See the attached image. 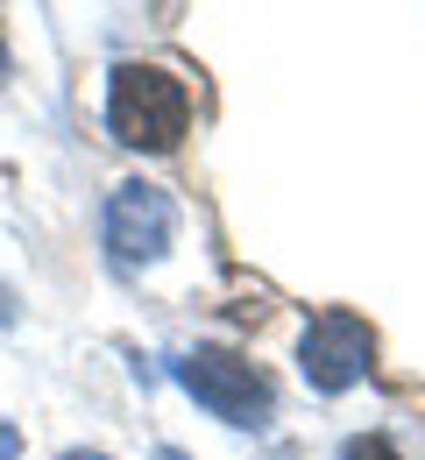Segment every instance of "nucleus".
<instances>
[{
  "label": "nucleus",
  "instance_id": "obj_1",
  "mask_svg": "<svg viewBox=\"0 0 425 460\" xmlns=\"http://www.w3.org/2000/svg\"><path fill=\"white\" fill-rule=\"evenodd\" d=\"M184 120H191V93L156 64H121L107 85V128L128 149H178Z\"/></svg>",
  "mask_w": 425,
  "mask_h": 460
},
{
  "label": "nucleus",
  "instance_id": "obj_2",
  "mask_svg": "<svg viewBox=\"0 0 425 460\" xmlns=\"http://www.w3.org/2000/svg\"><path fill=\"white\" fill-rule=\"evenodd\" d=\"M171 376L184 383V397H199L213 418H227V425H262L270 418V376L255 368V361H242L235 347H191V354H178L171 361Z\"/></svg>",
  "mask_w": 425,
  "mask_h": 460
},
{
  "label": "nucleus",
  "instance_id": "obj_3",
  "mask_svg": "<svg viewBox=\"0 0 425 460\" xmlns=\"http://www.w3.org/2000/svg\"><path fill=\"white\" fill-rule=\"evenodd\" d=\"M368 361H376V333H368L355 312H319V319L305 326V341H298V376L319 397L355 390L368 376Z\"/></svg>",
  "mask_w": 425,
  "mask_h": 460
},
{
  "label": "nucleus",
  "instance_id": "obj_4",
  "mask_svg": "<svg viewBox=\"0 0 425 460\" xmlns=\"http://www.w3.org/2000/svg\"><path fill=\"white\" fill-rule=\"evenodd\" d=\"M100 234H107V248H114V262H156V255H171V234H178V206H171V191H156V184H114V199H107V213H100Z\"/></svg>",
  "mask_w": 425,
  "mask_h": 460
},
{
  "label": "nucleus",
  "instance_id": "obj_5",
  "mask_svg": "<svg viewBox=\"0 0 425 460\" xmlns=\"http://www.w3.org/2000/svg\"><path fill=\"white\" fill-rule=\"evenodd\" d=\"M0 460H22V432H14L7 418H0Z\"/></svg>",
  "mask_w": 425,
  "mask_h": 460
},
{
  "label": "nucleus",
  "instance_id": "obj_6",
  "mask_svg": "<svg viewBox=\"0 0 425 460\" xmlns=\"http://www.w3.org/2000/svg\"><path fill=\"white\" fill-rule=\"evenodd\" d=\"M156 460H191V454H178V447H156Z\"/></svg>",
  "mask_w": 425,
  "mask_h": 460
},
{
  "label": "nucleus",
  "instance_id": "obj_7",
  "mask_svg": "<svg viewBox=\"0 0 425 460\" xmlns=\"http://www.w3.org/2000/svg\"><path fill=\"white\" fill-rule=\"evenodd\" d=\"M64 460H107V454H85V447H71V454H64Z\"/></svg>",
  "mask_w": 425,
  "mask_h": 460
},
{
  "label": "nucleus",
  "instance_id": "obj_8",
  "mask_svg": "<svg viewBox=\"0 0 425 460\" xmlns=\"http://www.w3.org/2000/svg\"><path fill=\"white\" fill-rule=\"evenodd\" d=\"M0 64H7V50H0Z\"/></svg>",
  "mask_w": 425,
  "mask_h": 460
}]
</instances>
